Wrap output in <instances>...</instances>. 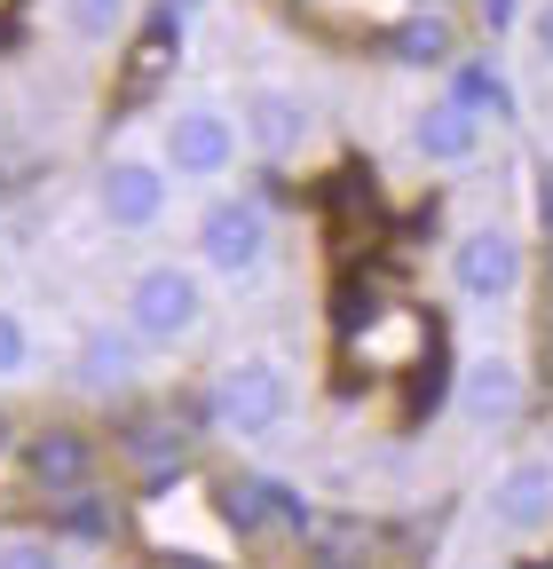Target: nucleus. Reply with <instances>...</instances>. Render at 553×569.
Listing matches in <instances>:
<instances>
[{"label": "nucleus", "instance_id": "39448f33", "mask_svg": "<svg viewBox=\"0 0 553 569\" xmlns=\"http://www.w3.org/2000/svg\"><path fill=\"white\" fill-rule=\"evenodd\" d=\"M530 284V246L514 222H466L451 238V293L474 309H499Z\"/></svg>", "mask_w": 553, "mask_h": 569}, {"label": "nucleus", "instance_id": "5701e85b", "mask_svg": "<svg viewBox=\"0 0 553 569\" xmlns=\"http://www.w3.org/2000/svg\"><path fill=\"white\" fill-rule=\"evenodd\" d=\"M545 222H553V182H545Z\"/></svg>", "mask_w": 553, "mask_h": 569}, {"label": "nucleus", "instance_id": "20e7f679", "mask_svg": "<svg viewBox=\"0 0 553 569\" xmlns=\"http://www.w3.org/2000/svg\"><path fill=\"white\" fill-rule=\"evenodd\" d=\"M159 159L174 167V182H230L245 159V119L222 103H174L159 127Z\"/></svg>", "mask_w": 553, "mask_h": 569}, {"label": "nucleus", "instance_id": "4468645a", "mask_svg": "<svg viewBox=\"0 0 553 569\" xmlns=\"http://www.w3.org/2000/svg\"><path fill=\"white\" fill-rule=\"evenodd\" d=\"M134 24V0H56V32L80 48H111Z\"/></svg>", "mask_w": 553, "mask_h": 569}, {"label": "nucleus", "instance_id": "f257e3e1", "mask_svg": "<svg viewBox=\"0 0 553 569\" xmlns=\"http://www.w3.org/2000/svg\"><path fill=\"white\" fill-rule=\"evenodd\" d=\"M205 403H214V427H222L230 443H269L276 427L293 419L301 380H293V365H285L276 348H238V356H222V365H214Z\"/></svg>", "mask_w": 553, "mask_h": 569}, {"label": "nucleus", "instance_id": "423d86ee", "mask_svg": "<svg viewBox=\"0 0 553 569\" xmlns=\"http://www.w3.org/2000/svg\"><path fill=\"white\" fill-rule=\"evenodd\" d=\"M451 411L474 436H506V427L530 411V365L514 348H466V365L451 380Z\"/></svg>", "mask_w": 553, "mask_h": 569}, {"label": "nucleus", "instance_id": "f3484780", "mask_svg": "<svg viewBox=\"0 0 553 569\" xmlns=\"http://www.w3.org/2000/svg\"><path fill=\"white\" fill-rule=\"evenodd\" d=\"M530 56L553 71V0H537V9H530Z\"/></svg>", "mask_w": 553, "mask_h": 569}, {"label": "nucleus", "instance_id": "9b49d317", "mask_svg": "<svg viewBox=\"0 0 553 569\" xmlns=\"http://www.w3.org/2000/svg\"><path fill=\"white\" fill-rule=\"evenodd\" d=\"M309 103L293 96V88H253V103H245V142L261 159H301L309 151Z\"/></svg>", "mask_w": 553, "mask_h": 569}, {"label": "nucleus", "instance_id": "dca6fc26", "mask_svg": "<svg viewBox=\"0 0 553 569\" xmlns=\"http://www.w3.org/2000/svg\"><path fill=\"white\" fill-rule=\"evenodd\" d=\"M32 356H40L32 317H24L17 301H0V380H24V372H32Z\"/></svg>", "mask_w": 553, "mask_h": 569}, {"label": "nucleus", "instance_id": "f03ea898", "mask_svg": "<svg viewBox=\"0 0 553 569\" xmlns=\"http://www.w3.org/2000/svg\"><path fill=\"white\" fill-rule=\"evenodd\" d=\"M190 253H198V269L214 284H245L276 253V213L261 198H245V190H214L198 206V222H190Z\"/></svg>", "mask_w": 553, "mask_h": 569}, {"label": "nucleus", "instance_id": "6e6552de", "mask_svg": "<svg viewBox=\"0 0 553 569\" xmlns=\"http://www.w3.org/2000/svg\"><path fill=\"white\" fill-rule=\"evenodd\" d=\"M482 515H491V530L514 538V546H545L553 538V459L545 451H514L491 475V490H482Z\"/></svg>", "mask_w": 553, "mask_h": 569}, {"label": "nucleus", "instance_id": "2eb2a0df", "mask_svg": "<svg viewBox=\"0 0 553 569\" xmlns=\"http://www.w3.org/2000/svg\"><path fill=\"white\" fill-rule=\"evenodd\" d=\"M0 569H72V553L48 530H0Z\"/></svg>", "mask_w": 553, "mask_h": 569}, {"label": "nucleus", "instance_id": "f8f14e48", "mask_svg": "<svg viewBox=\"0 0 553 569\" xmlns=\"http://www.w3.org/2000/svg\"><path fill=\"white\" fill-rule=\"evenodd\" d=\"M24 467H32L40 490H88L95 482V443L80 427H48V436L24 443Z\"/></svg>", "mask_w": 553, "mask_h": 569}, {"label": "nucleus", "instance_id": "6ab92c4d", "mask_svg": "<svg viewBox=\"0 0 553 569\" xmlns=\"http://www.w3.org/2000/svg\"><path fill=\"white\" fill-rule=\"evenodd\" d=\"M159 9H167V17H205L214 0H159Z\"/></svg>", "mask_w": 553, "mask_h": 569}, {"label": "nucleus", "instance_id": "412c9836", "mask_svg": "<svg viewBox=\"0 0 553 569\" xmlns=\"http://www.w3.org/2000/svg\"><path fill=\"white\" fill-rule=\"evenodd\" d=\"M174 569H222V561H174Z\"/></svg>", "mask_w": 553, "mask_h": 569}, {"label": "nucleus", "instance_id": "a211bd4d", "mask_svg": "<svg viewBox=\"0 0 553 569\" xmlns=\"http://www.w3.org/2000/svg\"><path fill=\"white\" fill-rule=\"evenodd\" d=\"M522 24V0H482V32H491V40H506Z\"/></svg>", "mask_w": 553, "mask_h": 569}, {"label": "nucleus", "instance_id": "0eeeda50", "mask_svg": "<svg viewBox=\"0 0 553 569\" xmlns=\"http://www.w3.org/2000/svg\"><path fill=\"white\" fill-rule=\"evenodd\" d=\"M167 206H174V167L151 159V151H111L95 167V213H103V230L119 238H143L167 222Z\"/></svg>", "mask_w": 553, "mask_h": 569}, {"label": "nucleus", "instance_id": "aec40b11", "mask_svg": "<svg viewBox=\"0 0 553 569\" xmlns=\"http://www.w3.org/2000/svg\"><path fill=\"white\" fill-rule=\"evenodd\" d=\"M9 443H17V436H9V411H0V451H9Z\"/></svg>", "mask_w": 553, "mask_h": 569}, {"label": "nucleus", "instance_id": "ddd939ff", "mask_svg": "<svg viewBox=\"0 0 553 569\" xmlns=\"http://www.w3.org/2000/svg\"><path fill=\"white\" fill-rule=\"evenodd\" d=\"M388 63H403V71H435V63H451V17H443V9H411V17H395V24H388Z\"/></svg>", "mask_w": 553, "mask_h": 569}, {"label": "nucleus", "instance_id": "4be33fe9", "mask_svg": "<svg viewBox=\"0 0 553 569\" xmlns=\"http://www.w3.org/2000/svg\"><path fill=\"white\" fill-rule=\"evenodd\" d=\"M443 569H491V561H443Z\"/></svg>", "mask_w": 553, "mask_h": 569}, {"label": "nucleus", "instance_id": "9d476101", "mask_svg": "<svg viewBox=\"0 0 553 569\" xmlns=\"http://www.w3.org/2000/svg\"><path fill=\"white\" fill-rule=\"evenodd\" d=\"M143 332H134L127 317H95L88 332H80V365H72V380L88 388V396H119V388H134V372H143Z\"/></svg>", "mask_w": 553, "mask_h": 569}, {"label": "nucleus", "instance_id": "7ed1b4c3", "mask_svg": "<svg viewBox=\"0 0 553 569\" xmlns=\"http://www.w3.org/2000/svg\"><path fill=\"white\" fill-rule=\"evenodd\" d=\"M119 317L143 332L151 356H174L205 332V269L190 261H143L127 277V293H119Z\"/></svg>", "mask_w": 553, "mask_h": 569}, {"label": "nucleus", "instance_id": "1a4fd4ad", "mask_svg": "<svg viewBox=\"0 0 553 569\" xmlns=\"http://www.w3.org/2000/svg\"><path fill=\"white\" fill-rule=\"evenodd\" d=\"M482 142H491V111H474L466 96H428L420 111H411V151H420L428 167H443V174H459V167H474L482 159Z\"/></svg>", "mask_w": 553, "mask_h": 569}]
</instances>
